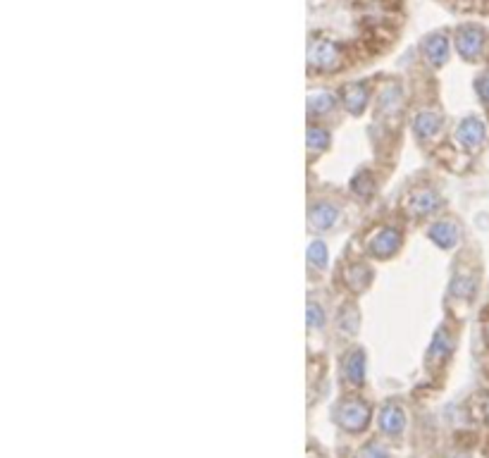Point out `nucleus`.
<instances>
[{
    "instance_id": "f257e3e1",
    "label": "nucleus",
    "mask_w": 489,
    "mask_h": 458,
    "mask_svg": "<svg viewBox=\"0 0 489 458\" xmlns=\"http://www.w3.org/2000/svg\"><path fill=\"white\" fill-rule=\"evenodd\" d=\"M336 420L339 425L348 432H360L368 427L370 420V408L368 403H363L360 399H351V401H344L336 408Z\"/></svg>"
},
{
    "instance_id": "f03ea898",
    "label": "nucleus",
    "mask_w": 489,
    "mask_h": 458,
    "mask_svg": "<svg viewBox=\"0 0 489 458\" xmlns=\"http://www.w3.org/2000/svg\"><path fill=\"white\" fill-rule=\"evenodd\" d=\"M339 48L329 38H313L308 45V65L316 69H334L339 65Z\"/></svg>"
},
{
    "instance_id": "7ed1b4c3",
    "label": "nucleus",
    "mask_w": 489,
    "mask_h": 458,
    "mask_svg": "<svg viewBox=\"0 0 489 458\" xmlns=\"http://www.w3.org/2000/svg\"><path fill=\"white\" fill-rule=\"evenodd\" d=\"M399 246H401V234L397 229L387 227L372 236L370 243H368V251L375 258H392L394 253L399 251Z\"/></svg>"
},
{
    "instance_id": "20e7f679",
    "label": "nucleus",
    "mask_w": 489,
    "mask_h": 458,
    "mask_svg": "<svg viewBox=\"0 0 489 458\" xmlns=\"http://www.w3.org/2000/svg\"><path fill=\"white\" fill-rule=\"evenodd\" d=\"M456 136L465 148H477V146H482V143H485L487 127H485V122L477 120V117H465L461 124H458Z\"/></svg>"
},
{
    "instance_id": "39448f33",
    "label": "nucleus",
    "mask_w": 489,
    "mask_h": 458,
    "mask_svg": "<svg viewBox=\"0 0 489 458\" xmlns=\"http://www.w3.org/2000/svg\"><path fill=\"white\" fill-rule=\"evenodd\" d=\"M482 31L477 27H463L458 29V36H456V48L465 60H475L482 50Z\"/></svg>"
},
{
    "instance_id": "423d86ee",
    "label": "nucleus",
    "mask_w": 489,
    "mask_h": 458,
    "mask_svg": "<svg viewBox=\"0 0 489 458\" xmlns=\"http://www.w3.org/2000/svg\"><path fill=\"white\" fill-rule=\"evenodd\" d=\"M377 422H380V430L382 432L399 434L406 427V415H404V410H401L399 406L389 403V406H384V408L380 410V418H377Z\"/></svg>"
},
{
    "instance_id": "0eeeda50",
    "label": "nucleus",
    "mask_w": 489,
    "mask_h": 458,
    "mask_svg": "<svg viewBox=\"0 0 489 458\" xmlns=\"http://www.w3.org/2000/svg\"><path fill=\"white\" fill-rule=\"evenodd\" d=\"M437 206H439V196L430 189L416 191L409 201V210L413 213V215H430V213L437 210Z\"/></svg>"
},
{
    "instance_id": "6e6552de",
    "label": "nucleus",
    "mask_w": 489,
    "mask_h": 458,
    "mask_svg": "<svg viewBox=\"0 0 489 458\" xmlns=\"http://www.w3.org/2000/svg\"><path fill=\"white\" fill-rule=\"evenodd\" d=\"M308 222L313 224V229H327L336 222V208L329 203H316L308 213Z\"/></svg>"
},
{
    "instance_id": "1a4fd4ad",
    "label": "nucleus",
    "mask_w": 489,
    "mask_h": 458,
    "mask_svg": "<svg viewBox=\"0 0 489 458\" xmlns=\"http://www.w3.org/2000/svg\"><path fill=\"white\" fill-rule=\"evenodd\" d=\"M365 103H368V89L360 81H353V84L344 86V106L348 113L358 115L365 108Z\"/></svg>"
},
{
    "instance_id": "9d476101",
    "label": "nucleus",
    "mask_w": 489,
    "mask_h": 458,
    "mask_svg": "<svg viewBox=\"0 0 489 458\" xmlns=\"http://www.w3.org/2000/svg\"><path fill=\"white\" fill-rule=\"evenodd\" d=\"M430 239H432L437 246L441 248H451L458 239V229L456 224L451 222H437L432 229H430Z\"/></svg>"
},
{
    "instance_id": "9b49d317",
    "label": "nucleus",
    "mask_w": 489,
    "mask_h": 458,
    "mask_svg": "<svg viewBox=\"0 0 489 458\" xmlns=\"http://www.w3.org/2000/svg\"><path fill=\"white\" fill-rule=\"evenodd\" d=\"M413 129H416L418 136L430 138L441 129V117H439V115H434V113H420L416 117V122H413Z\"/></svg>"
},
{
    "instance_id": "f8f14e48",
    "label": "nucleus",
    "mask_w": 489,
    "mask_h": 458,
    "mask_svg": "<svg viewBox=\"0 0 489 458\" xmlns=\"http://www.w3.org/2000/svg\"><path fill=\"white\" fill-rule=\"evenodd\" d=\"M425 55L430 57L432 65H444L446 57H449V43H446L444 36H432L425 43Z\"/></svg>"
},
{
    "instance_id": "ddd939ff",
    "label": "nucleus",
    "mask_w": 489,
    "mask_h": 458,
    "mask_svg": "<svg viewBox=\"0 0 489 458\" xmlns=\"http://www.w3.org/2000/svg\"><path fill=\"white\" fill-rule=\"evenodd\" d=\"M346 378L351 385H363L365 380V356L363 351H353L346 358Z\"/></svg>"
},
{
    "instance_id": "4468645a",
    "label": "nucleus",
    "mask_w": 489,
    "mask_h": 458,
    "mask_svg": "<svg viewBox=\"0 0 489 458\" xmlns=\"http://www.w3.org/2000/svg\"><path fill=\"white\" fill-rule=\"evenodd\" d=\"M332 106H334V96H332L329 91H316V94H311V98H308V110H311L313 115L329 113Z\"/></svg>"
},
{
    "instance_id": "2eb2a0df",
    "label": "nucleus",
    "mask_w": 489,
    "mask_h": 458,
    "mask_svg": "<svg viewBox=\"0 0 489 458\" xmlns=\"http://www.w3.org/2000/svg\"><path fill=\"white\" fill-rule=\"evenodd\" d=\"M370 280H372V275H370V270L365 268V265H353V268L346 272V282H348V287L356 289V292H360V289L368 287Z\"/></svg>"
},
{
    "instance_id": "dca6fc26",
    "label": "nucleus",
    "mask_w": 489,
    "mask_h": 458,
    "mask_svg": "<svg viewBox=\"0 0 489 458\" xmlns=\"http://www.w3.org/2000/svg\"><path fill=\"white\" fill-rule=\"evenodd\" d=\"M306 141H308V148L318 150V148H325V146H327V143H329V136H327V131H325V129L311 127V129H308Z\"/></svg>"
},
{
    "instance_id": "f3484780",
    "label": "nucleus",
    "mask_w": 489,
    "mask_h": 458,
    "mask_svg": "<svg viewBox=\"0 0 489 458\" xmlns=\"http://www.w3.org/2000/svg\"><path fill=\"white\" fill-rule=\"evenodd\" d=\"M308 260L313 265H325L327 263V248H325L323 241H313L311 248H308Z\"/></svg>"
},
{
    "instance_id": "a211bd4d",
    "label": "nucleus",
    "mask_w": 489,
    "mask_h": 458,
    "mask_svg": "<svg viewBox=\"0 0 489 458\" xmlns=\"http://www.w3.org/2000/svg\"><path fill=\"white\" fill-rule=\"evenodd\" d=\"M306 322L311 324L313 329H320L325 324V313L320 310L318 303H308V310H306Z\"/></svg>"
},
{
    "instance_id": "6ab92c4d",
    "label": "nucleus",
    "mask_w": 489,
    "mask_h": 458,
    "mask_svg": "<svg viewBox=\"0 0 489 458\" xmlns=\"http://www.w3.org/2000/svg\"><path fill=\"white\" fill-rule=\"evenodd\" d=\"M473 292H475V280H473V277H458L456 287H453V294L468 299V296H473Z\"/></svg>"
},
{
    "instance_id": "aec40b11",
    "label": "nucleus",
    "mask_w": 489,
    "mask_h": 458,
    "mask_svg": "<svg viewBox=\"0 0 489 458\" xmlns=\"http://www.w3.org/2000/svg\"><path fill=\"white\" fill-rule=\"evenodd\" d=\"M339 324H341V329H346L348 334H353L358 329V313L353 310V308H348L346 313H341Z\"/></svg>"
},
{
    "instance_id": "412c9836",
    "label": "nucleus",
    "mask_w": 489,
    "mask_h": 458,
    "mask_svg": "<svg viewBox=\"0 0 489 458\" xmlns=\"http://www.w3.org/2000/svg\"><path fill=\"white\" fill-rule=\"evenodd\" d=\"M475 91H477V96H480V101L489 106V72H482L480 77L475 79Z\"/></svg>"
},
{
    "instance_id": "4be33fe9",
    "label": "nucleus",
    "mask_w": 489,
    "mask_h": 458,
    "mask_svg": "<svg viewBox=\"0 0 489 458\" xmlns=\"http://www.w3.org/2000/svg\"><path fill=\"white\" fill-rule=\"evenodd\" d=\"M449 349H451V339L446 337V332H444V329H441V332L437 334V339H434V349H432V353H434V356H437V353H439V358H441V356H444V353L449 351Z\"/></svg>"
},
{
    "instance_id": "5701e85b",
    "label": "nucleus",
    "mask_w": 489,
    "mask_h": 458,
    "mask_svg": "<svg viewBox=\"0 0 489 458\" xmlns=\"http://www.w3.org/2000/svg\"><path fill=\"white\" fill-rule=\"evenodd\" d=\"M358 458H389V456H387V451H382L377 444H368V446H363V449H360Z\"/></svg>"
},
{
    "instance_id": "b1692460",
    "label": "nucleus",
    "mask_w": 489,
    "mask_h": 458,
    "mask_svg": "<svg viewBox=\"0 0 489 458\" xmlns=\"http://www.w3.org/2000/svg\"><path fill=\"white\" fill-rule=\"evenodd\" d=\"M485 418L489 420V399H487V401H485Z\"/></svg>"
}]
</instances>
